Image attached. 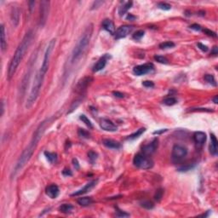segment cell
Returning <instances> with one entry per match:
<instances>
[{
  "label": "cell",
  "instance_id": "6da1fadb",
  "mask_svg": "<svg viewBox=\"0 0 218 218\" xmlns=\"http://www.w3.org/2000/svg\"><path fill=\"white\" fill-rule=\"evenodd\" d=\"M50 121V119H45L38 125V128L36 129L31 142L27 145V147L25 148V150L23 151L22 155L20 156V158H18V160H17V162L15 164V167H14V169H13V171L11 172V175H10L11 179L15 178L16 175L22 170L23 167L26 165L27 163L30 160L31 157L32 156V154H33V153L35 151V148H36V147L38 145L39 140L42 138V136L44 135L45 129L47 127V125L49 124Z\"/></svg>",
  "mask_w": 218,
  "mask_h": 218
},
{
  "label": "cell",
  "instance_id": "7a4b0ae2",
  "mask_svg": "<svg viewBox=\"0 0 218 218\" xmlns=\"http://www.w3.org/2000/svg\"><path fill=\"white\" fill-rule=\"evenodd\" d=\"M32 39H33V32L32 31H28L23 37L22 40L19 44L17 49L15 50V54L9 62V68H8V78L9 79H10L15 74L19 64L21 63V61L22 60L23 57L25 55V53L27 52V50L30 47Z\"/></svg>",
  "mask_w": 218,
  "mask_h": 218
},
{
  "label": "cell",
  "instance_id": "3957f363",
  "mask_svg": "<svg viewBox=\"0 0 218 218\" xmlns=\"http://www.w3.org/2000/svg\"><path fill=\"white\" fill-rule=\"evenodd\" d=\"M92 32H93V26L90 24V26L87 27V28L84 30L83 34L80 36V38H78L77 44L71 53V56H70V64L71 65L75 64L76 62L82 57V55L84 54V52L86 51L87 47L90 44Z\"/></svg>",
  "mask_w": 218,
  "mask_h": 218
},
{
  "label": "cell",
  "instance_id": "277c9868",
  "mask_svg": "<svg viewBox=\"0 0 218 218\" xmlns=\"http://www.w3.org/2000/svg\"><path fill=\"white\" fill-rule=\"evenodd\" d=\"M45 73H44L40 69L38 70V72L36 73L35 78H34V81L32 83V89H31L29 96L27 100V104H26V107L27 108H30L33 105V103L36 101L37 98H38L39 92H40V89L42 87V84L45 79Z\"/></svg>",
  "mask_w": 218,
  "mask_h": 218
},
{
  "label": "cell",
  "instance_id": "5b68a950",
  "mask_svg": "<svg viewBox=\"0 0 218 218\" xmlns=\"http://www.w3.org/2000/svg\"><path fill=\"white\" fill-rule=\"evenodd\" d=\"M133 164L139 169L148 170L153 166V161L147 155H145L143 153H138L134 157Z\"/></svg>",
  "mask_w": 218,
  "mask_h": 218
},
{
  "label": "cell",
  "instance_id": "8992f818",
  "mask_svg": "<svg viewBox=\"0 0 218 218\" xmlns=\"http://www.w3.org/2000/svg\"><path fill=\"white\" fill-rule=\"evenodd\" d=\"M188 155V149L181 145H175L172 148L171 159L175 164L181 163Z\"/></svg>",
  "mask_w": 218,
  "mask_h": 218
},
{
  "label": "cell",
  "instance_id": "52a82bcc",
  "mask_svg": "<svg viewBox=\"0 0 218 218\" xmlns=\"http://www.w3.org/2000/svg\"><path fill=\"white\" fill-rule=\"evenodd\" d=\"M55 39L53 38L52 40L50 41L49 45L47 46L46 50H45V55H44V59H43V62L41 65L40 70L46 74L48 68H49V64H50V55H51V52L53 51V49L55 48Z\"/></svg>",
  "mask_w": 218,
  "mask_h": 218
},
{
  "label": "cell",
  "instance_id": "ba28073f",
  "mask_svg": "<svg viewBox=\"0 0 218 218\" xmlns=\"http://www.w3.org/2000/svg\"><path fill=\"white\" fill-rule=\"evenodd\" d=\"M50 9V2L49 1H41L40 3V14H39V26L42 27L46 23L48 18V13Z\"/></svg>",
  "mask_w": 218,
  "mask_h": 218
},
{
  "label": "cell",
  "instance_id": "9c48e42d",
  "mask_svg": "<svg viewBox=\"0 0 218 218\" xmlns=\"http://www.w3.org/2000/svg\"><path fill=\"white\" fill-rule=\"evenodd\" d=\"M153 68H154V66L153 63H146V64H142V65H139V66L135 67L133 68V73L136 76L145 75V74L150 73L151 71H153Z\"/></svg>",
  "mask_w": 218,
  "mask_h": 218
},
{
  "label": "cell",
  "instance_id": "30bf717a",
  "mask_svg": "<svg viewBox=\"0 0 218 218\" xmlns=\"http://www.w3.org/2000/svg\"><path fill=\"white\" fill-rule=\"evenodd\" d=\"M133 30V27L130 26V25H124L119 27L117 31L115 32L114 35H115V39H120V38H124L127 37L129 34L131 32V31Z\"/></svg>",
  "mask_w": 218,
  "mask_h": 218
},
{
  "label": "cell",
  "instance_id": "8fae6325",
  "mask_svg": "<svg viewBox=\"0 0 218 218\" xmlns=\"http://www.w3.org/2000/svg\"><path fill=\"white\" fill-rule=\"evenodd\" d=\"M92 80L93 79H92L91 77H84L83 78L80 79L78 81V83H77V85H76V92L79 93V94H83V92L87 90L88 86L91 83Z\"/></svg>",
  "mask_w": 218,
  "mask_h": 218
},
{
  "label": "cell",
  "instance_id": "7c38bea8",
  "mask_svg": "<svg viewBox=\"0 0 218 218\" xmlns=\"http://www.w3.org/2000/svg\"><path fill=\"white\" fill-rule=\"evenodd\" d=\"M158 138H154L153 140V142L149 144H147V145H146V146H144L142 147V153L143 154H145V155H147V156H149L151 154H153L156 149L158 148Z\"/></svg>",
  "mask_w": 218,
  "mask_h": 218
},
{
  "label": "cell",
  "instance_id": "4fadbf2b",
  "mask_svg": "<svg viewBox=\"0 0 218 218\" xmlns=\"http://www.w3.org/2000/svg\"><path fill=\"white\" fill-rule=\"evenodd\" d=\"M100 126L102 130L106 131H110V132H114L117 131L118 127L113 124V122L107 119H101L100 120Z\"/></svg>",
  "mask_w": 218,
  "mask_h": 218
},
{
  "label": "cell",
  "instance_id": "5bb4252c",
  "mask_svg": "<svg viewBox=\"0 0 218 218\" xmlns=\"http://www.w3.org/2000/svg\"><path fill=\"white\" fill-rule=\"evenodd\" d=\"M96 183H97V180H94L92 181H90V182L87 183L83 188H81V189H79V190H78V191L74 192L73 194H72L71 196H79L82 195V194H84L88 193L89 191H90L92 188H94V187L96 185Z\"/></svg>",
  "mask_w": 218,
  "mask_h": 218
},
{
  "label": "cell",
  "instance_id": "9a60e30c",
  "mask_svg": "<svg viewBox=\"0 0 218 218\" xmlns=\"http://www.w3.org/2000/svg\"><path fill=\"white\" fill-rule=\"evenodd\" d=\"M45 191H46V194L50 199H56L60 194V189L58 188V186L55 184L48 186Z\"/></svg>",
  "mask_w": 218,
  "mask_h": 218
},
{
  "label": "cell",
  "instance_id": "2e32d148",
  "mask_svg": "<svg viewBox=\"0 0 218 218\" xmlns=\"http://www.w3.org/2000/svg\"><path fill=\"white\" fill-rule=\"evenodd\" d=\"M110 56H108L107 55H105L104 56H102L101 58H100L99 60H97V62L94 65L93 67V72L94 73H97L99 71L102 70L103 68H105L106 65V61H107V59L109 58Z\"/></svg>",
  "mask_w": 218,
  "mask_h": 218
},
{
  "label": "cell",
  "instance_id": "e0dca14e",
  "mask_svg": "<svg viewBox=\"0 0 218 218\" xmlns=\"http://www.w3.org/2000/svg\"><path fill=\"white\" fill-rule=\"evenodd\" d=\"M194 140L198 147H201L206 141V135L204 132H202V131L195 132L194 135Z\"/></svg>",
  "mask_w": 218,
  "mask_h": 218
},
{
  "label": "cell",
  "instance_id": "ac0fdd59",
  "mask_svg": "<svg viewBox=\"0 0 218 218\" xmlns=\"http://www.w3.org/2000/svg\"><path fill=\"white\" fill-rule=\"evenodd\" d=\"M102 27L104 30H106L112 35L115 33V26H114L113 22L109 19H105L102 22Z\"/></svg>",
  "mask_w": 218,
  "mask_h": 218
},
{
  "label": "cell",
  "instance_id": "d6986e66",
  "mask_svg": "<svg viewBox=\"0 0 218 218\" xmlns=\"http://www.w3.org/2000/svg\"><path fill=\"white\" fill-rule=\"evenodd\" d=\"M102 144L107 148H111V149H119L121 147L120 143L112 139H104L102 141Z\"/></svg>",
  "mask_w": 218,
  "mask_h": 218
},
{
  "label": "cell",
  "instance_id": "ffe728a7",
  "mask_svg": "<svg viewBox=\"0 0 218 218\" xmlns=\"http://www.w3.org/2000/svg\"><path fill=\"white\" fill-rule=\"evenodd\" d=\"M218 142L217 140V137L214 134H211V144H210V152L212 155L216 156L217 155L218 152Z\"/></svg>",
  "mask_w": 218,
  "mask_h": 218
},
{
  "label": "cell",
  "instance_id": "44dd1931",
  "mask_svg": "<svg viewBox=\"0 0 218 218\" xmlns=\"http://www.w3.org/2000/svg\"><path fill=\"white\" fill-rule=\"evenodd\" d=\"M19 19H20V11L19 9L16 6H12L11 8V21L13 25L16 27L19 23Z\"/></svg>",
  "mask_w": 218,
  "mask_h": 218
},
{
  "label": "cell",
  "instance_id": "7402d4cb",
  "mask_svg": "<svg viewBox=\"0 0 218 218\" xmlns=\"http://www.w3.org/2000/svg\"><path fill=\"white\" fill-rule=\"evenodd\" d=\"M7 48V43L5 38V28L4 26L1 25V50L2 51H4Z\"/></svg>",
  "mask_w": 218,
  "mask_h": 218
},
{
  "label": "cell",
  "instance_id": "603a6c76",
  "mask_svg": "<svg viewBox=\"0 0 218 218\" xmlns=\"http://www.w3.org/2000/svg\"><path fill=\"white\" fill-rule=\"evenodd\" d=\"M132 4H133V3L131 2V1H129V2H124V4L119 7V14L120 16H123V15H124L127 11H128L129 9L131 8L132 6Z\"/></svg>",
  "mask_w": 218,
  "mask_h": 218
},
{
  "label": "cell",
  "instance_id": "cb8c5ba5",
  "mask_svg": "<svg viewBox=\"0 0 218 218\" xmlns=\"http://www.w3.org/2000/svg\"><path fill=\"white\" fill-rule=\"evenodd\" d=\"M73 208L74 207L70 204H63L59 207V211L63 214H70L73 211Z\"/></svg>",
  "mask_w": 218,
  "mask_h": 218
},
{
  "label": "cell",
  "instance_id": "d4e9b609",
  "mask_svg": "<svg viewBox=\"0 0 218 218\" xmlns=\"http://www.w3.org/2000/svg\"><path fill=\"white\" fill-rule=\"evenodd\" d=\"M77 202L81 206H89L92 204L93 200L90 197H82V198H79L77 200Z\"/></svg>",
  "mask_w": 218,
  "mask_h": 218
},
{
  "label": "cell",
  "instance_id": "484cf974",
  "mask_svg": "<svg viewBox=\"0 0 218 218\" xmlns=\"http://www.w3.org/2000/svg\"><path fill=\"white\" fill-rule=\"evenodd\" d=\"M45 155L46 158L49 160V162L50 163H55L56 162V160H57V154L56 153H50V152H45Z\"/></svg>",
  "mask_w": 218,
  "mask_h": 218
},
{
  "label": "cell",
  "instance_id": "4316f807",
  "mask_svg": "<svg viewBox=\"0 0 218 218\" xmlns=\"http://www.w3.org/2000/svg\"><path fill=\"white\" fill-rule=\"evenodd\" d=\"M145 131H146V129L145 128L139 129V130H136V132L133 133V134H131L130 135H129L126 139H127V140H135V139H136V138H138V137L142 135V134H143Z\"/></svg>",
  "mask_w": 218,
  "mask_h": 218
},
{
  "label": "cell",
  "instance_id": "83f0119b",
  "mask_svg": "<svg viewBox=\"0 0 218 218\" xmlns=\"http://www.w3.org/2000/svg\"><path fill=\"white\" fill-rule=\"evenodd\" d=\"M163 103L166 106H173L177 103V100H176L175 97H172V96H171V97H166L165 99H164Z\"/></svg>",
  "mask_w": 218,
  "mask_h": 218
},
{
  "label": "cell",
  "instance_id": "f1b7e54d",
  "mask_svg": "<svg viewBox=\"0 0 218 218\" xmlns=\"http://www.w3.org/2000/svg\"><path fill=\"white\" fill-rule=\"evenodd\" d=\"M204 80H205L206 82H208V83H210V84H211V85L217 86V82H216L215 77L213 75H211V74H205L204 77Z\"/></svg>",
  "mask_w": 218,
  "mask_h": 218
},
{
  "label": "cell",
  "instance_id": "f546056e",
  "mask_svg": "<svg viewBox=\"0 0 218 218\" xmlns=\"http://www.w3.org/2000/svg\"><path fill=\"white\" fill-rule=\"evenodd\" d=\"M140 204H141L142 207L145 208V209H147V210H151V209H153V206H154L153 203L152 201H149V200H143V201H142V202L140 203Z\"/></svg>",
  "mask_w": 218,
  "mask_h": 218
},
{
  "label": "cell",
  "instance_id": "4dcf8cb0",
  "mask_svg": "<svg viewBox=\"0 0 218 218\" xmlns=\"http://www.w3.org/2000/svg\"><path fill=\"white\" fill-rule=\"evenodd\" d=\"M175 47V44L173 42H171V41H167V42H164L162 44L159 45V48L162 49V50H166V49H171Z\"/></svg>",
  "mask_w": 218,
  "mask_h": 218
},
{
  "label": "cell",
  "instance_id": "1f68e13d",
  "mask_svg": "<svg viewBox=\"0 0 218 218\" xmlns=\"http://www.w3.org/2000/svg\"><path fill=\"white\" fill-rule=\"evenodd\" d=\"M98 154L96 153L93 152V151H90L89 153H88V158H89V161H90L91 164H94L96 159H97Z\"/></svg>",
  "mask_w": 218,
  "mask_h": 218
},
{
  "label": "cell",
  "instance_id": "d6a6232c",
  "mask_svg": "<svg viewBox=\"0 0 218 218\" xmlns=\"http://www.w3.org/2000/svg\"><path fill=\"white\" fill-rule=\"evenodd\" d=\"M79 119H80V120H82V122H83L90 129H92L93 128V125H92V123L90 122V120L85 116V115H83V114H82V115H80V117H79Z\"/></svg>",
  "mask_w": 218,
  "mask_h": 218
},
{
  "label": "cell",
  "instance_id": "836d02e7",
  "mask_svg": "<svg viewBox=\"0 0 218 218\" xmlns=\"http://www.w3.org/2000/svg\"><path fill=\"white\" fill-rule=\"evenodd\" d=\"M78 135H79L80 137H82V138H86V139H88V138H90V133H89L88 131H86L85 130H83V129H79V130H78Z\"/></svg>",
  "mask_w": 218,
  "mask_h": 218
},
{
  "label": "cell",
  "instance_id": "e575fe53",
  "mask_svg": "<svg viewBox=\"0 0 218 218\" xmlns=\"http://www.w3.org/2000/svg\"><path fill=\"white\" fill-rule=\"evenodd\" d=\"M154 60H157L158 63H161V64H168V61H169L166 57L162 56V55H155Z\"/></svg>",
  "mask_w": 218,
  "mask_h": 218
},
{
  "label": "cell",
  "instance_id": "d590c367",
  "mask_svg": "<svg viewBox=\"0 0 218 218\" xmlns=\"http://www.w3.org/2000/svg\"><path fill=\"white\" fill-rule=\"evenodd\" d=\"M158 8L160 9H163V10H170L171 9V6L167 3L161 2V3H158Z\"/></svg>",
  "mask_w": 218,
  "mask_h": 218
},
{
  "label": "cell",
  "instance_id": "8d00e7d4",
  "mask_svg": "<svg viewBox=\"0 0 218 218\" xmlns=\"http://www.w3.org/2000/svg\"><path fill=\"white\" fill-rule=\"evenodd\" d=\"M144 33H145V32H144V31L142 30L137 31L136 32H135V33L133 34V38H134L135 40H141V38L144 36Z\"/></svg>",
  "mask_w": 218,
  "mask_h": 218
},
{
  "label": "cell",
  "instance_id": "74e56055",
  "mask_svg": "<svg viewBox=\"0 0 218 218\" xmlns=\"http://www.w3.org/2000/svg\"><path fill=\"white\" fill-rule=\"evenodd\" d=\"M163 194H164L163 189H158L157 192H156V194H155V195H154V199L157 201H159L162 199V197H163Z\"/></svg>",
  "mask_w": 218,
  "mask_h": 218
},
{
  "label": "cell",
  "instance_id": "f35d334b",
  "mask_svg": "<svg viewBox=\"0 0 218 218\" xmlns=\"http://www.w3.org/2000/svg\"><path fill=\"white\" fill-rule=\"evenodd\" d=\"M117 210H118L117 213H116V217H130V214H128V213L120 211L118 208H117Z\"/></svg>",
  "mask_w": 218,
  "mask_h": 218
},
{
  "label": "cell",
  "instance_id": "ab89813d",
  "mask_svg": "<svg viewBox=\"0 0 218 218\" xmlns=\"http://www.w3.org/2000/svg\"><path fill=\"white\" fill-rule=\"evenodd\" d=\"M103 1H95L94 3H93V4H92V6H91V9H97L99 8L101 4H103Z\"/></svg>",
  "mask_w": 218,
  "mask_h": 218
},
{
  "label": "cell",
  "instance_id": "60d3db41",
  "mask_svg": "<svg viewBox=\"0 0 218 218\" xmlns=\"http://www.w3.org/2000/svg\"><path fill=\"white\" fill-rule=\"evenodd\" d=\"M142 85L147 87V88H153L154 86V83L152 81H148V80H146V81H143Z\"/></svg>",
  "mask_w": 218,
  "mask_h": 218
},
{
  "label": "cell",
  "instance_id": "b9f144b4",
  "mask_svg": "<svg viewBox=\"0 0 218 218\" xmlns=\"http://www.w3.org/2000/svg\"><path fill=\"white\" fill-rule=\"evenodd\" d=\"M194 165H186V166H181L178 169L179 171H190L191 169H193Z\"/></svg>",
  "mask_w": 218,
  "mask_h": 218
},
{
  "label": "cell",
  "instance_id": "7bdbcfd3",
  "mask_svg": "<svg viewBox=\"0 0 218 218\" xmlns=\"http://www.w3.org/2000/svg\"><path fill=\"white\" fill-rule=\"evenodd\" d=\"M203 31L205 34H207V35H209V36L214 37V38H216V37H217V33H216V32H212V31L209 30V29H204Z\"/></svg>",
  "mask_w": 218,
  "mask_h": 218
},
{
  "label": "cell",
  "instance_id": "ee69618b",
  "mask_svg": "<svg viewBox=\"0 0 218 218\" xmlns=\"http://www.w3.org/2000/svg\"><path fill=\"white\" fill-rule=\"evenodd\" d=\"M198 47L204 51V52H206V51H208V50H209V48H208V46H206V45H203V44H201V43H198Z\"/></svg>",
  "mask_w": 218,
  "mask_h": 218
},
{
  "label": "cell",
  "instance_id": "f6af8a7d",
  "mask_svg": "<svg viewBox=\"0 0 218 218\" xmlns=\"http://www.w3.org/2000/svg\"><path fill=\"white\" fill-rule=\"evenodd\" d=\"M190 28H191V29H193V30H194V31H201V30H202V27H201V26H200V25H198V24H193V25H191V26H190Z\"/></svg>",
  "mask_w": 218,
  "mask_h": 218
},
{
  "label": "cell",
  "instance_id": "bcb514c9",
  "mask_svg": "<svg viewBox=\"0 0 218 218\" xmlns=\"http://www.w3.org/2000/svg\"><path fill=\"white\" fill-rule=\"evenodd\" d=\"M113 96H114L115 97H117V98H124V95L123 93H121V92H119V91H113Z\"/></svg>",
  "mask_w": 218,
  "mask_h": 218
},
{
  "label": "cell",
  "instance_id": "7dc6e473",
  "mask_svg": "<svg viewBox=\"0 0 218 218\" xmlns=\"http://www.w3.org/2000/svg\"><path fill=\"white\" fill-rule=\"evenodd\" d=\"M218 54V50H217V46H214L213 47V49L211 50V55H214V56H217Z\"/></svg>",
  "mask_w": 218,
  "mask_h": 218
},
{
  "label": "cell",
  "instance_id": "c3c4849f",
  "mask_svg": "<svg viewBox=\"0 0 218 218\" xmlns=\"http://www.w3.org/2000/svg\"><path fill=\"white\" fill-rule=\"evenodd\" d=\"M167 130H168L167 129H162V130H156V131L153 132V135H160V134H162L164 132H166Z\"/></svg>",
  "mask_w": 218,
  "mask_h": 218
},
{
  "label": "cell",
  "instance_id": "681fc988",
  "mask_svg": "<svg viewBox=\"0 0 218 218\" xmlns=\"http://www.w3.org/2000/svg\"><path fill=\"white\" fill-rule=\"evenodd\" d=\"M62 174L64 175V176H72L73 173H72V171H70V170H67V169H65L63 171H62Z\"/></svg>",
  "mask_w": 218,
  "mask_h": 218
},
{
  "label": "cell",
  "instance_id": "f907efd6",
  "mask_svg": "<svg viewBox=\"0 0 218 218\" xmlns=\"http://www.w3.org/2000/svg\"><path fill=\"white\" fill-rule=\"evenodd\" d=\"M73 166L75 167L76 170H78L79 169V165H78V162L77 158H73Z\"/></svg>",
  "mask_w": 218,
  "mask_h": 218
},
{
  "label": "cell",
  "instance_id": "816d5d0a",
  "mask_svg": "<svg viewBox=\"0 0 218 218\" xmlns=\"http://www.w3.org/2000/svg\"><path fill=\"white\" fill-rule=\"evenodd\" d=\"M135 18H136V17L134 16V15H132L131 14H128V15L126 16V19H127V20H130V22H133L134 20H135Z\"/></svg>",
  "mask_w": 218,
  "mask_h": 218
},
{
  "label": "cell",
  "instance_id": "f5cc1de1",
  "mask_svg": "<svg viewBox=\"0 0 218 218\" xmlns=\"http://www.w3.org/2000/svg\"><path fill=\"white\" fill-rule=\"evenodd\" d=\"M1 105H2V107H1V111H2V113H1V115H3L4 114V101H2V102H1Z\"/></svg>",
  "mask_w": 218,
  "mask_h": 218
},
{
  "label": "cell",
  "instance_id": "db71d44e",
  "mask_svg": "<svg viewBox=\"0 0 218 218\" xmlns=\"http://www.w3.org/2000/svg\"><path fill=\"white\" fill-rule=\"evenodd\" d=\"M212 100H213L214 103H216V104H217V96H214V98H213Z\"/></svg>",
  "mask_w": 218,
  "mask_h": 218
}]
</instances>
